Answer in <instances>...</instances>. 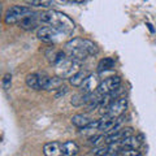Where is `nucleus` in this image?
<instances>
[{"label": "nucleus", "instance_id": "nucleus-10", "mask_svg": "<svg viewBox=\"0 0 156 156\" xmlns=\"http://www.w3.org/2000/svg\"><path fill=\"white\" fill-rule=\"evenodd\" d=\"M99 83H100V81H99V77H98L96 74H89L86 77L85 82L81 86V92H83V94H91V92H95L98 90Z\"/></svg>", "mask_w": 156, "mask_h": 156}, {"label": "nucleus", "instance_id": "nucleus-1", "mask_svg": "<svg viewBox=\"0 0 156 156\" xmlns=\"http://www.w3.org/2000/svg\"><path fill=\"white\" fill-rule=\"evenodd\" d=\"M39 20H41L42 25L52 26L53 29H56L57 31L64 34L65 37L72 35L73 31H74V27H76L72 18L68 17L65 13L53 11V9L39 13Z\"/></svg>", "mask_w": 156, "mask_h": 156}, {"label": "nucleus", "instance_id": "nucleus-23", "mask_svg": "<svg viewBox=\"0 0 156 156\" xmlns=\"http://www.w3.org/2000/svg\"><path fill=\"white\" fill-rule=\"evenodd\" d=\"M105 136L107 135H103V134H99V135H92L90 140H89V144L92 146V147H98L100 146L103 142H105Z\"/></svg>", "mask_w": 156, "mask_h": 156}, {"label": "nucleus", "instance_id": "nucleus-15", "mask_svg": "<svg viewBox=\"0 0 156 156\" xmlns=\"http://www.w3.org/2000/svg\"><path fill=\"white\" fill-rule=\"evenodd\" d=\"M70 121H72L73 125L77 126V128H80V129H83L85 126H87L91 122V120L85 115H74L72 117Z\"/></svg>", "mask_w": 156, "mask_h": 156}, {"label": "nucleus", "instance_id": "nucleus-8", "mask_svg": "<svg viewBox=\"0 0 156 156\" xmlns=\"http://www.w3.org/2000/svg\"><path fill=\"white\" fill-rule=\"evenodd\" d=\"M126 108H128V99H126V98H117V99L112 100V103L109 104L107 116L120 117V116L124 115V112H125Z\"/></svg>", "mask_w": 156, "mask_h": 156}, {"label": "nucleus", "instance_id": "nucleus-24", "mask_svg": "<svg viewBox=\"0 0 156 156\" xmlns=\"http://www.w3.org/2000/svg\"><path fill=\"white\" fill-rule=\"evenodd\" d=\"M11 85H12V74L11 73H7L3 78V89L4 90L11 89Z\"/></svg>", "mask_w": 156, "mask_h": 156}, {"label": "nucleus", "instance_id": "nucleus-21", "mask_svg": "<svg viewBox=\"0 0 156 156\" xmlns=\"http://www.w3.org/2000/svg\"><path fill=\"white\" fill-rule=\"evenodd\" d=\"M87 96H89V94H83V92L76 94L72 98V104H73V105H76V107H81V105L86 104Z\"/></svg>", "mask_w": 156, "mask_h": 156}, {"label": "nucleus", "instance_id": "nucleus-6", "mask_svg": "<svg viewBox=\"0 0 156 156\" xmlns=\"http://www.w3.org/2000/svg\"><path fill=\"white\" fill-rule=\"evenodd\" d=\"M121 86V78L119 76H113V77H108L104 81H101L99 86H98V92L101 95H108L111 92H113Z\"/></svg>", "mask_w": 156, "mask_h": 156}, {"label": "nucleus", "instance_id": "nucleus-12", "mask_svg": "<svg viewBox=\"0 0 156 156\" xmlns=\"http://www.w3.org/2000/svg\"><path fill=\"white\" fill-rule=\"evenodd\" d=\"M43 154L46 156H64L62 154V143L50 142L43 146Z\"/></svg>", "mask_w": 156, "mask_h": 156}, {"label": "nucleus", "instance_id": "nucleus-17", "mask_svg": "<svg viewBox=\"0 0 156 156\" xmlns=\"http://www.w3.org/2000/svg\"><path fill=\"white\" fill-rule=\"evenodd\" d=\"M62 82H64V80L60 77H50V81H48V83L46 86V90L47 91H57L60 87H62L64 85H62Z\"/></svg>", "mask_w": 156, "mask_h": 156}, {"label": "nucleus", "instance_id": "nucleus-25", "mask_svg": "<svg viewBox=\"0 0 156 156\" xmlns=\"http://www.w3.org/2000/svg\"><path fill=\"white\" fill-rule=\"evenodd\" d=\"M99 125H100V120L98 121H91V122L85 126L83 129H82V131H90V130H99Z\"/></svg>", "mask_w": 156, "mask_h": 156}, {"label": "nucleus", "instance_id": "nucleus-18", "mask_svg": "<svg viewBox=\"0 0 156 156\" xmlns=\"http://www.w3.org/2000/svg\"><path fill=\"white\" fill-rule=\"evenodd\" d=\"M25 3H27L31 7H38V8H52L55 5L53 0H25Z\"/></svg>", "mask_w": 156, "mask_h": 156}, {"label": "nucleus", "instance_id": "nucleus-5", "mask_svg": "<svg viewBox=\"0 0 156 156\" xmlns=\"http://www.w3.org/2000/svg\"><path fill=\"white\" fill-rule=\"evenodd\" d=\"M37 37L39 41H42L44 43H57V42L62 41V38L65 35L61 34L60 31H57L56 29H53L52 26L42 25L37 30Z\"/></svg>", "mask_w": 156, "mask_h": 156}, {"label": "nucleus", "instance_id": "nucleus-2", "mask_svg": "<svg viewBox=\"0 0 156 156\" xmlns=\"http://www.w3.org/2000/svg\"><path fill=\"white\" fill-rule=\"evenodd\" d=\"M65 51L70 57L78 61L86 60L89 56H94L99 52V48L90 39L73 38L65 43Z\"/></svg>", "mask_w": 156, "mask_h": 156}, {"label": "nucleus", "instance_id": "nucleus-22", "mask_svg": "<svg viewBox=\"0 0 156 156\" xmlns=\"http://www.w3.org/2000/svg\"><path fill=\"white\" fill-rule=\"evenodd\" d=\"M92 156H109L111 151H109V146H98V147L92 148L91 151Z\"/></svg>", "mask_w": 156, "mask_h": 156}, {"label": "nucleus", "instance_id": "nucleus-7", "mask_svg": "<svg viewBox=\"0 0 156 156\" xmlns=\"http://www.w3.org/2000/svg\"><path fill=\"white\" fill-rule=\"evenodd\" d=\"M122 121V116L120 117H111V116H103L100 120V125H99V130L103 133H113L117 130L119 125Z\"/></svg>", "mask_w": 156, "mask_h": 156}, {"label": "nucleus", "instance_id": "nucleus-11", "mask_svg": "<svg viewBox=\"0 0 156 156\" xmlns=\"http://www.w3.org/2000/svg\"><path fill=\"white\" fill-rule=\"evenodd\" d=\"M18 25L21 29L27 30V31H31V30H34V29H37L39 25H42L41 20H39V13H33L31 16H29L25 20H22Z\"/></svg>", "mask_w": 156, "mask_h": 156}, {"label": "nucleus", "instance_id": "nucleus-3", "mask_svg": "<svg viewBox=\"0 0 156 156\" xmlns=\"http://www.w3.org/2000/svg\"><path fill=\"white\" fill-rule=\"evenodd\" d=\"M81 70V61L76 60L70 56H66L64 60H61L58 64L55 65L56 76L65 80V78H72Z\"/></svg>", "mask_w": 156, "mask_h": 156}, {"label": "nucleus", "instance_id": "nucleus-16", "mask_svg": "<svg viewBox=\"0 0 156 156\" xmlns=\"http://www.w3.org/2000/svg\"><path fill=\"white\" fill-rule=\"evenodd\" d=\"M87 76H89V73H86V72H83V70H80V72L77 73V74H74L72 78H69L70 85L74 86V87H81L82 83L85 82V80H86Z\"/></svg>", "mask_w": 156, "mask_h": 156}, {"label": "nucleus", "instance_id": "nucleus-20", "mask_svg": "<svg viewBox=\"0 0 156 156\" xmlns=\"http://www.w3.org/2000/svg\"><path fill=\"white\" fill-rule=\"evenodd\" d=\"M26 85L27 87H30L33 90H41V86H39V74H29L26 77Z\"/></svg>", "mask_w": 156, "mask_h": 156}, {"label": "nucleus", "instance_id": "nucleus-26", "mask_svg": "<svg viewBox=\"0 0 156 156\" xmlns=\"http://www.w3.org/2000/svg\"><path fill=\"white\" fill-rule=\"evenodd\" d=\"M66 91H68V87H66V86H62V87H60V89L56 91V95H55V96H56V98H60V96L64 95Z\"/></svg>", "mask_w": 156, "mask_h": 156}, {"label": "nucleus", "instance_id": "nucleus-14", "mask_svg": "<svg viewBox=\"0 0 156 156\" xmlns=\"http://www.w3.org/2000/svg\"><path fill=\"white\" fill-rule=\"evenodd\" d=\"M80 152V146L74 140H66L62 143V154L64 156H76Z\"/></svg>", "mask_w": 156, "mask_h": 156}, {"label": "nucleus", "instance_id": "nucleus-19", "mask_svg": "<svg viewBox=\"0 0 156 156\" xmlns=\"http://www.w3.org/2000/svg\"><path fill=\"white\" fill-rule=\"evenodd\" d=\"M115 66V60L112 57H104L101 58L98 64V70L99 72H105V70H111Z\"/></svg>", "mask_w": 156, "mask_h": 156}, {"label": "nucleus", "instance_id": "nucleus-29", "mask_svg": "<svg viewBox=\"0 0 156 156\" xmlns=\"http://www.w3.org/2000/svg\"><path fill=\"white\" fill-rule=\"evenodd\" d=\"M147 26H148V29H150V31H151V33H154V31H155V30H154V27H152V25H151L150 22H147Z\"/></svg>", "mask_w": 156, "mask_h": 156}, {"label": "nucleus", "instance_id": "nucleus-9", "mask_svg": "<svg viewBox=\"0 0 156 156\" xmlns=\"http://www.w3.org/2000/svg\"><path fill=\"white\" fill-rule=\"evenodd\" d=\"M133 135V129L131 128H124V129H117L113 133H109L105 136V143L107 144H112L116 142H121L125 138H129V136Z\"/></svg>", "mask_w": 156, "mask_h": 156}, {"label": "nucleus", "instance_id": "nucleus-28", "mask_svg": "<svg viewBox=\"0 0 156 156\" xmlns=\"http://www.w3.org/2000/svg\"><path fill=\"white\" fill-rule=\"evenodd\" d=\"M64 2H69V3H74V4H82L87 2V0H64Z\"/></svg>", "mask_w": 156, "mask_h": 156}, {"label": "nucleus", "instance_id": "nucleus-4", "mask_svg": "<svg viewBox=\"0 0 156 156\" xmlns=\"http://www.w3.org/2000/svg\"><path fill=\"white\" fill-rule=\"evenodd\" d=\"M33 13H35V12H33L30 7L13 5L7 9L5 14H4V22L7 25H16V23H20L26 17L31 16Z\"/></svg>", "mask_w": 156, "mask_h": 156}, {"label": "nucleus", "instance_id": "nucleus-27", "mask_svg": "<svg viewBox=\"0 0 156 156\" xmlns=\"http://www.w3.org/2000/svg\"><path fill=\"white\" fill-rule=\"evenodd\" d=\"M128 156H142V154L138 150H131V151H128Z\"/></svg>", "mask_w": 156, "mask_h": 156}, {"label": "nucleus", "instance_id": "nucleus-13", "mask_svg": "<svg viewBox=\"0 0 156 156\" xmlns=\"http://www.w3.org/2000/svg\"><path fill=\"white\" fill-rule=\"evenodd\" d=\"M46 57L50 64H53L56 65L58 64L61 60H64V58L66 57V53L64 51L61 50H55V48H50L47 52H46Z\"/></svg>", "mask_w": 156, "mask_h": 156}]
</instances>
